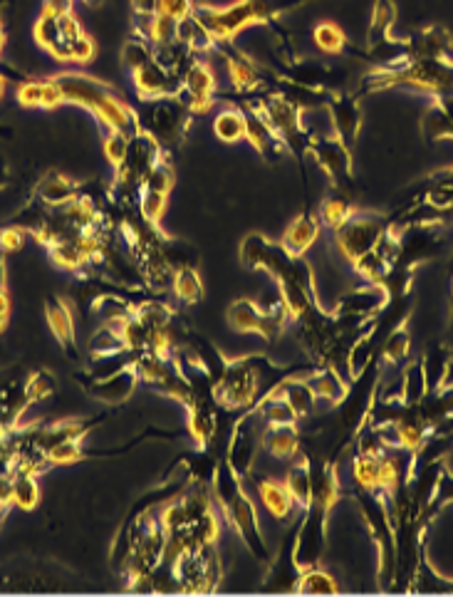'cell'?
<instances>
[{
	"label": "cell",
	"mask_w": 453,
	"mask_h": 597,
	"mask_svg": "<svg viewBox=\"0 0 453 597\" xmlns=\"http://www.w3.org/2000/svg\"><path fill=\"white\" fill-rule=\"evenodd\" d=\"M134 90L142 100H156V97H176L181 92V80L179 75L169 72L166 67H161L156 60H149L147 65L137 67L132 72Z\"/></svg>",
	"instance_id": "9"
},
{
	"label": "cell",
	"mask_w": 453,
	"mask_h": 597,
	"mask_svg": "<svg viewBox=\"0 0 453 597\" xmlns=\"http://www.w3.org/2000/svg\"><path fill=\"white\" fill-rule=\"evenodd\" d=\"M129 142H132V134L124 132H107V137H104V157L114 169H119L124 159H127Z\"/></svg>",
	"instance_id": "42"
},
{
	"label": "cell",
	"mask_w": 453,
	"mask_h": 597,
	"mask_svg": "<svg viewBox=\"0 0 453 597\" xmlns=\"http://www.w3.org/2000/svg\"><path fill=\"white\" fill-rule=\"evenodd\" d=\"M184 85H181L179 97L191 114H206L213 107V90H216V77L213 70L203 60H191L189 67L184 72Z\"/></svg>",
	"instance_id": "6"
},
{
	"label": "cell",
	"mask_w": 453,
	"mask_h": 597,
	"mask_svg": "<svg viewBox=\"0 0 453 597\" xmlns=\"http://www.w3.org/2000/svg\"><path fill=\"white\" fill-rule=\"evenodd\" d=\"M325 518L327 511H322V508H307V518L305 523H302L293 548V558L300 570L312 568V565L320 563L322 548H325Z\"/></svg>",
	"instance_id": "7"
},
{
	"label": "cell",
	"mask_w": 453,
	"mask_h": 597,
	"mask_svg": "<svg viewBox=\"0 0 453 597\" xmlns=\"http://www.w3.org/2000/svg\"><path fill=\"white\" fill-rule=\"evenodd\" d=\"M43 92H45V82L25 80L20 82L18 90H15V100L20 102V107L43 109Z\"/></svg>",
	"instance_id": "44"
},
{
	"label": "cell",
	"mask_w": 453,
	"mask_h": 597,
	"mask_svg": "<svg viewBox=\"0 0 453 597\" xmlns=\"http://www.w3.org/2000/svg\"><path fill=\"white\" fill-rule=\"evenodd\" d=\"M122 60L129 70H137V67L147 65L149 60H154V45L144 38H132L122 50Z\"/></svg>",
	"instance_id": "41"
},
{
	"label": "cell",
	"mask_w": 453,
	"mask_h": 597,
	"mask_svg": "<svg viewBox=\"0 0 453 597\" xmlns=\"http://www.w3.org/2000/svg\"><path fill=\"white\" fill-rule=\"evenodd\" d=\"M45 315H48L50 332L57 337V342L65 347L75 345V325H72V313L62 300H50L45 305Z\"/></svg>",
	"instance_id": "28"
},
{
	"label": "cell",
	"mask_w": 453,
	"mask_h": 597,
	"mask_svg": "<svg viewBox=\"0 0 453 597\" xmlns=\"http://www.w3.org/2000/svg\"><path fill=\"white\" fill-rule=\"evenodd\" d=\"M312 474V506L330 511L337 501H340V481H337L335 471L330 464H310Z\"/></svg>",
	"instance_id": "20"
},
{
	"label": "cell",
	"mask_w": 453,
	"mask_h": 597,
	"mask_svg": "<svg viewBox=\"0 0 453 597\" xmlns=\"http://www.w3.org/2000/svg\"><path fill=\"white\" fill-rule=\"evenodd\" d=\"M255 493H258L263 508L275 521H285V518L293 516V511L298 508V503H295L293 493L288 491L285 481L258 479L255 481Z\"/></svg>",
	"instance_id": "14"
},
{
	"label": "cell",
	"mask_w": 453,
	"mask_h": 597,
	"mask_svg": "<svg viewBox=\"0 0 453 597\" xmlns=\"http://www.w3.org/2000/svg\"><path fill=\"white\" fill-rule=\"evenodd\" d=\"M255 109L265 117V122L273 127V132L278 134L280 142L288 144V149L300 152L307 149V132L302 127V109L295 107L293 102L285 100L283 95L268 97V100L255 102Z\"/></svg>",
	"instance_id": "4"
},
{
	"label": "cell",
	"mask_w": 453,
	"mask_h": 597,
	"mask_svg": "<svg viewBox=\"0 0 453 597\" xmlns=\"http://www.w3.org/2000/svg\"><path fill=\"white\" fill-rule=\"evenodd\" d=\"M258 414L265 419V424H295L298 422V414L293 412V407H290L283 397H275V394H268V397L258 404Z\"/></svg>",
	"instance_id": "38"
},
{
	"label": "cell",
	"mask_w": 453,
	"mask_h": 597,
	"mask_svg": "<svg viewBox=\"0 0 453 597\" xmlns=\"http://www.w3.org/2000/svg\"><path fill=\"white\" fill-rule=\"evenodd\" d=\"M285 486L293 493L295 503L302 511L312 506V474H310V461L307 456H295L293 464L288 466V474H285Z\"/></svg>",
	"instance_id": "24"
},
{
	"label": "cell",
	"mask_w": 453,
	"mask_h": 597,
	"mask_svg": "<svg viewBox=\"0 0 453 597\" xmlns=\"http://www.w3.org/2000/svg\"><path fill=\"white\" fill-rule=\"evenodd\" d=\"M409 350H411L409 332H406L404 327H397V330H392L382 340V345H379V357H382L384 362L399 365V362H406V357H409Z\"/></svg>",
	"instance_id": "36"
},
{
	"label": "cell",
	"mask_w": 453,
	"mask_h": 597,
	"mask_svg": "<svg viewBox=\"0 0 453 597\" xmlns=\"http://www.w3.org/2000/svg\"><path fill=\"white\" fill-rule=\"evenodd\" d=\"M142 186L169 194V191L174 189V169H171L166 159H159V162L151 166L149 174L144 176V184Z\"/></svg>",
	"instance_id": "43"
},
{
	"label": "cell",
	"mask_w": 453,
	"mask_h": 597,
	"mask_svg": "<svg viewBox=\"0 0 453 597\" xmlns=\"http://www.w3.org/2000/svg\"><path fill=\"white\" fill-rule=\"evenodd\" d=\"M243 114H246V139L248 142H251L265 159L280 157V154H283V142H280L278 134L273 132V127L265 122L263 114L255 109V105L243 109Z\"/></svg>",
	"instance_id": "15"
},
{
	"label": "cell",
	"mask_w": 453,
	"mask_h": 597,
	"mask_svg": "<svg viewBox=\"0 0 453 597\" xmlns=\"http://www.w3.org/2000/svg\"><path fill=\"white\" fill-rule=\"evenodd\" d=\"M5 40H8V35H5V28L0 25V57H3V50H5Z\"/></svg>",
	"instance_id": "51"
},
{
	"label": "cell",
	"mask_w": 453,
	"mask_h": 597,
	"mask_svg": "<svg viewBox=\"0 0 453 597\" xmlns=\"http://www.w3.org/2000/svg\"><path fill=\"white\" fill-rule=\"evenodd\" d=\"M379 469H382V454L359 451L352 459V479L364 491H379Z\"/></svg>",
	"instance_id": "31"
},
{
	"label": "cell",
	"mask_w": 453,
	"mask_h": 597,
	"mask_svg": "<svg viewBox=\"0 0 453 597\" xmlns=\"http://www.w3.org/2000/svg\"><path fill=\"white\" fill-rule=\"evenodd\" d=\"M166 206H169V194L142 186V194H139V214H142L144 221L156 226V223L164 218Z\"/></svg>",
	"instance_id": "39"
},
{
	"label": "cell",
	"mask_w": 453,
	"mask_h": 597,
	"mask_svg": "<svg viewBox=\"0 0 453 597\" xmlns=\"http://www.w3.org/2000/svg\"><path fill=\"white\" fill-rule=\"evenodd\" d=\"M392 221L382 214H354L335 228V248L347 263H354L364 253L372 251L379 243V238L389 231Z\"/></svg>",
	"instance_id": "2"
},
{
	"label": "cell",
	"mask_w": 453,
	"mask_h": 597,
	"mask_svg": "<svg viewBox=\"0 0 453 597\" xmlns=\"http://www.w3.org/2000/svg\"><path fill=\"white\" fill-rule=\"evenodd\" d=\"M424 137L429 142L453 139V92L451 95L431 97V105L424 112Z\"/></svg>",
	"instance_id": "16"
},
{
	"label": "cell",
	"mask_w": 453,
	"mask_h": 597,
	"mask_svg": "<svg viewBox=\"0 0 453 597\" xmlns=\"http://www.w3.org/2000/svg\"><path fill=\"white\" fill-rule=\"evenodd\" d=\"M453 40L444 25H429L419 35L406 40L409 60H451ZM406 60V62H409Z\"/></svg>",
	"instance_id": "11"
},
{
	"label": "cell",
	"mask_w": 453,
	"mask_h": 597,
	"mask_svg": "<svg viewBox=\"0 0 453 597\" xmlns=\"http://www.w3.org/2000/svg\"><path fill=\"white\" fill-rule=\"evenodd\" d=\"M320 231V216L300 214L288 228H285L283 246L288 248V253H293V256H305V253L315 246L317 238H320Z\"/></svg>",
	"instance_id": "18"
},
{
	"label": "cell",
	"mask_w": 453,
	"mask_h": 597,
	"mask_svg": "<svg viewBox=\"0 0 453 597\" xmlns=\"http://www.w3.org/2000/svg\"><path fill=\"white\" fill-rule=\"evenodd\" d=\"M57 85H60L62 95H65V102L70 105H80L90 112H95L97 107L112 95V87L107 82L95 80V77H87L82 72H60L55 75Z\"/></svg>",
	"instance_id": "8"
},
{
	"label": "cell",
	"mask_w": 453,
	"mask_h": 597,
	"mask_svg": "<svg viewBox=\"0 0 453 597\" xmlns=\"http://www.w3.org/2000/svg\"><path fill=\"white\" fill-rule=\"evenodd\" d=\"M213 134L221 142L236 144L241 139H246V114L243 109H223L213 119Z\"/></svg>",
	"instance_id": "29"
},
{
	"label": "cell",
	"mask_w": 453,
	"mask_h": 597,
	"mask_svg": "<svg viewBox=\"0 0 453 597\" xmlns=\"http://www.w3.org/2000/svg\"><path fill=\"white\" fill-rule=\"evenodd\" d=\"M310 387L315 392L317 402L327 404H340L347 397V392H350V384L340 375V370L330 365H325L320 372H315L310 377Z\"/></svg>",
	"instance_id": "22"
},
{
	"label": "cell",
	"mask_w": 453,
	"mask_h": 597,
	"mask_svg": "<svg viewBox=\"0 0 453 597\" xmlns=\"http://www.w3.org/2000/svg\"><path fill=\"white\" fill-rule=\"evenodd\" d=\"M352 214H354V206H352L350 196H345V194L332 196V199H327L325 204H322L320 223L335 231V228H340Z\"/></svg>",
	"instance_id": "37"
},
{
	"label": "cell",
	"mask_w": 453,
	"mask_h": 597,
	"mask_svg": "<svg viewBox=\"0 0 453 597\" xmlns=\"http://www.w3.org/2000/svg\"><path fill=\"white\" fill-rule=\"evenodd\" d=\"M223 57H226L228 77H231V82L236 90L248 92V90H255V87L263 85V77H260L258 67H255L251 60H246V55L226 53V50H223Z\"/></svg>",
	"instance_id": "25"
},
{
	"label": "cell",
	"mask_w": 453,
	"mask_h": 597,
	"mask_svg": "<svg viewBox=\"0 0 453 597\" xmlns=\"http://www.w3.org/2000/svg\"><path fill=\"white\" fill-rule=\"evenodd\" d=\"M40 501V486L35 474L13 471V506L20 511H33Z\"/></svg>",
	"instance_id": "34"
},
{
	"label": "cell",
	"mask_w": 453,
	"mask_h": 597,
	"mask_svg": "<svg viewBox=\"0 0 453 597\" xmlns=\"http://www.w3.org/2000/svg\"><path fill=\"white\" fill-rule=\"evenodd\" d=\"M95 55H97V45H95V40H92L90 35L85 33L80 40H77L75 45H72V57H70V62H72V65H87V62L95 60Z\"/></svg>",
	"instance_id": "48"
},
{
	"label": "cell",
	"mask_w": 453,
	"mask_h": 597,
	"mask_svg": "<svg viewBox=\"0 0 453 597\" xmlns=\"http://www.w3.org/2000/svg\"><path fill=\"white\" fill-rule=\"evenodd\" d=\"M270 394H275V397H283L285 402L293 407V412L298 414V419L307 417V414H310L317 404V397H315V392H312L310 380H300V377L283 380L278 387L270 389Z\"/></svg>",
	"instance_id": "23"
},
{
	"label": "cell",
	"mask_w": 453,
	"mask_h": 597,
	"mask_svg": "<svg viewBox=\"0 0 453 597\" xmlns=\"http://www.w3.org/2000/svg\"><path fill=\"white\" fill-rule=\"evenodd\" d=\"M258 370L248 360L228 362L223 375L213 382V394L216 402H221L223 407H251L258 397Z\"/></svg>",
	"instance_id": "3"
},
{
	"label": "cell",
	"mask_w": 453,
	"mask_h": 597,
	"mask_svg": "<svg viewBox=\"0 0 453 597\" xmlns=\"http://www.w3.org/2000/svg\"><path fill=\"white\" fill-rule=\"evenodd\" d=\"M137 382L139 377L137 372H134V367H127V370L117 372V375L104 377V380H95V384L90 387V392L95 394L97 399H102V402L119 404L124 402V399H129V394L134 392Z\"/></svg>",
	"instance_id": "21"
},
{
	"label": "cell",
	"mask_w": 453,
	"mask_h": 597,
	"mask_svg": "<svg viewBox=\"0 0 453 597\" xmlns=\"http://www.w3.org/2000/svg\"><path fill=\"white\" fill-rule=\"evenodd\" d=\"M139 129L151 134L164 149L184 142L186 129L191 124V112L179 97H156L147 100L144 112L137 114Z\"/></svg>",
	"instance_id": "1"
},
{
	"label": "cell",
	"mask_w": 453,
	"mask_h": 597,
	"mask_svg": "<svg viewBox=\"0 0 453 597\" xmlns=\"http://www.w3.org/2000/svg\"><path fill=\"white\" fill-rule=\"evenodd\" d=\"M194 10V0H159V13L169 15L174 20H186L189 15H194Z\"/></svg>",
	"instance_id": "46"
},
{
	"label": "cell",
	"mask_w": 453,
	"mask_h": 597,
	"mask_svg": "<svg viewBox=\"0 0 453 597\" xmlns=\"http://www.w3.org/2000/svg\"><path fill=\"white\" fill-rule=\"evenodd\" d=\"M132 10L137 18H154L159 13V0H132Z\"/></svg>",
	"instance_id": "49"
},
{
	"label": "cell",
	"mask_w": 453,
	"mask_h": 597,
	"mask_svg": "<svg viewBox=\"0 0 453 597\" xmlns=\"http://www.w3.org/2000/svg\"><path fill=\"white\" fill-rule=\"evenodd\" d=\"M295 590L305 595H335L340 593L342 585L337 583V578L330 573V570L312 565V568L300 570V578H298V585H295Z\"/></svg>",
	"instance_id": "26"
},
{
	"label": "cell",
	"mask_w": 453,
	"mask_h": 597,
	"mask_svg": "<svg viewBox=\"0 0 453 597\" xmlns=\"http://www.w3.org/2000/svg\"><path fill=\"white\" fill-rule=\"evenodd\" d=\"M352 147H347L340 137H317L307 142V152L317 159V164L322 166L327 176L335 181L342 189V194H347V186L352 184Z\"/></svg>",
	"instance_id": "5"
},
{
	"label": "cell",
	"mask_w": 453,
	"mask_h": 597,
	"mask_svg": "<svg viewBox=\"0 0 453 597\" xmlns=\"http://www.w3.org/2000/svg\"><path fill=\"white\" fill-rule=\"evenodd\" d=\"M260 441L275 459H295L300 454V434L295 424H268Z\"/></svg>",
	"instance_id": "19"
},
{
	"label": "cell",
	"mask_w": 453,
	"mask_h": 597,
	"mask_svg": "<svg viewBox=\"0 0 453 597\" xmlns=\"http://www.w3.org/2000/svg\"><path fill=\"white\" fill-rule=\"evenodd\" d=\"M189 434L199 446H208V441L216 436V412L213 404L206 407H189Z\"/></svg>",
	"instance_id": "32"
},
{
	"label": "cell",
	"mask_w": 453,
	"mask_h": 597,
	"mask_svg": "<svg viewBox=\"0 0 453 597\" xmlns=\"http://www.w3.org/2000/svg\"><path fill=\"white\" fill-rule=\"evenodd\" d=\"M5 90H8V80H5L3 75H0V100L5 97Z\"/></svg>",
	"instance_id": "52"
},
{
	"label": "cell",
	"mask_w": 453,
	"mask_h": 597,
	"mask_svg": "<svg viewBox=\"0 0 453 597\" xmlns=\"http://www.w3.org/2000/svg\"><path fill=\"white\" fill-rule=\"evenodd\" d=\"M223 513H226V518L231 521V526L241 533L243 541L253 550L255 558H265V541L263 533H260V523L258 516H255L251 498H248L246 493H241V496L233 498V501L223 508Z\"/></svg>",
	"instance_id": "10"
},
{
	"label": "cell",
	"mask_w": 453,
	"mask_h": 597,
	"mask_svg": "<svg viewBox=\"0 0 453 597\" xmlns=\"http://www.w3.org/2000/svg\"><path fill=\"white\" fill-rule=\"evenodd\" d=\"M80 196V186L72 179H67L65 174H57V171H50L40 179L38 189H35V199L38 204L48 206V209H57V206L70 204L72 199Z\"/></svg>",
	"instance_id": "17"
},
{
	"label": "cell",
	"mask_w": 453,
	"mask_h": 597,
	"mask_svg": "<svg viewBox=\"0 0 453 597\" xmlns=\"http://www.w3.org/2000/svg\"><path fill=\"white\" fill-rule=\"evenodd\" d=\"M8 320H10V298L8 293H5V285H0V332L8 327Z\"/></svg>",
	"instance_id": "50"
},
{
	"label": "cell",
	"mask_w": 453,
	"mask_h": 597,
	"mask_svg": "<svg viewBox=\"0 0 453 597\" xmlns=\"http://www.w3.org/2000/svg\"><path fill=\"white\" fill-rule=\"evenodd\" d=\"M327 109L332 114V124H335V137H340L347 147L357 142V134L362 129V107H359L357 97H337V100L327 102Z\"/></svg>",
	"instance_id": "13"
},
{
	"label": "cell",
	"mask_w": 453,
	"mask_h": 597,
	"mask_svg": "<svg viewBox=\"0 0 453 597\" xmlns=\"http://www.w3.org/2000/svg\"><path fill=\"white\" fill-rule=\"evenodd\" d=\"M258 439L253 424L248 419H241L238 427L233 429L231 449H228V466L236 471L238 476H246L248 469L253 466L255 454H258Z\"/></svg>",
	"instance_id": "12"
},
{
	"label": "cell",
	"mask_w": 453,
	"mask_h": 597,
	"mask_svg": "<svg viewBox=\"0 0 453 597\" xmlns=\"http://www.w3.org/2000/svg\"><path fill=\"white\" fill-rule=\"evenodd\" d=\"M82 439H85V436H80V439H67L62 441V444L52 446L50 451H45L48 464L65 466V464H75V461H80L82 456H85V451H82Z\"/></svg>",
	"instance_id": "40"
},
{
	"label": "cell",
	"mask_w": 453,
	"mask_h": 597,
	"mask_svg": "<svg viewBox=\"0 0 453 597\" xmlns=\"http://www.w3.org/2000/svg\"><path fill=\"white\" fill-rule=\"evenodd\" d=\"M312 40H315L317 48L327 55H342L347 50L345 30H342L337 23H330V20H322V23L315 25V30H312Z\"/></svg>",
	"instance_id": "33"
},
{
	"label": "cell",
	"mask_w": 453,
	"mask_h": 597,
	"mask_svg": "<svg viewBox=\"0 0 453 597\" xmlns=\"http://www.w3.org/2000/svg\"><path fill=\"white\" fill-rule=\"evenodd\" d=\"M23 243H25L23 228H18V226L0 228V253H3V256L20 251V248H23Z\"/></svg>",
	"instance_id": "47"
},
{
	"label": "cell",
	"mask_w": 453,
	"mask_h": 597,
	"mask_svg": "<svg viewBox=\"0 0 453 597\" xmlns=\"http://www.w3.org/2000/svg\"><path fill=\"white\" fill-rule=\"evenodd\" d=\"M52 392H55V380H52L48 372H38V375L28 377V382H25L28 402H43V399L52 397Z\"/></svg>",
	"instance_id": "45"
},
{
	"label": "cell",
	"mask_w": 453,
	"mask_h": 597,
	"mask_svg": "<svg viewBox=\"0 0 453 597\" xmlns=\"http://www.w3.org/2000/svg\"><path fill=\"white\" fill-rule=\"evenodd\" d=\"M394 20H397V5H394V0H374L372 23H369V48L387 43Z\"/></svg>",
	"instance_id": "27"
},
{
	"label": "cell",
	"mask_w": 453,
	"mask_h": 597,
	"mask_svg": "<svg viewBox=\"0 0 453 597\" xmlns=\"http://www.w3.org/2000/svg\"><path fill=\"white\" fill-rule=\"evenodd\" d=\"M174 293L176 298L184 300V303L194 305L203 298V283L196 273L194 266H181L174 271Z\"/></svg>",
	"instance_id": "35"
},
{
	"label": "cell",
	"mask_w": 453,
	"mask_h": 597,
	"mask_svg": "<svg viewBox=\"0 0 453 597\" xmlns=\"http://www.w3.org/2000/svg\"><path fill=\"white\" fill-rule=\"evenodd\" d=\"M429 394V375H426V362L414 360L406 365L402 380V399L406 404H419Z\"/></svg>",
	"instance_id": "30"
}]
</instances>
